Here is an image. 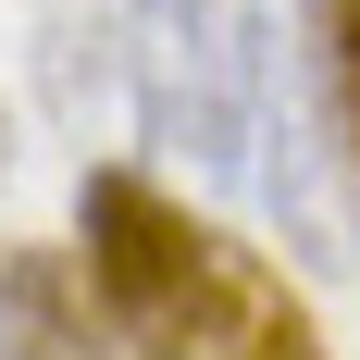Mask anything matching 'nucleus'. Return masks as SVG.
I'll list each match as a JSON object with an SVG mask.
<instances>
[{
  "mask_svg": "<svg viewBox=\"0 0 360 360\" xmlns=\"http://www.w3.org/2000/svg\"><path fill=\"white\" fill-rule=\"evenodd\" d=\"M298 63H311V100H323V137L360 186V0H298Z\"/></svg>",
  "mask_w": 360,
  "mask_h": 360,
  "instance_id": "7ed1b4c3",
  "label": "nucleus"
},
{
  "mask_svg": "<svg viewBox=\"0 0 360 360\" xmlns=\"http://www.w3.org/2000/svg\"><path fill=\"white\" fill-rule=\"evenodd\" d=\"M0 360H149L75 249H0Z\"/></svg>",
  "mask_w": 360,
  "mask_h": 360,
  "instance_id": "f03ea898",
  "label": "nucleus"
},
{
  "mask_svg": "<svg viewBox=\"0 0 360 360\" xmlns=\"http://www.w3.org/2000/svg\"><path fill=\"white\" fill-rule=\"evenodd\" d=\"M75 236H87V286L112 298V323L149 360H323V335L274 261L124 162L75 186Z\"/></svg>",
  "mask_w": 360,
  "mask_h": 360,
  "instance_id": "f257e3e1",
  "label": "nucleus"
}]
</instances>
